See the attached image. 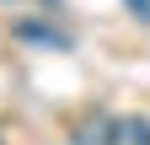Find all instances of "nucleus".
Wrapping results in <instances>:
<instances>
[{
  "instance_id": "1",
  "label": "nucleus",
  "mask_w": 150,
  "mask_h": 145,
  "mask_svg": "<svg viewBox=\"0 0 150 145\" xmlns=\"http://www.w3.org/2000/svg\"><path fill=\"white\" fill-rule=\"evenodd\" d=\"M107 145H150V118H112L107 124Z\"/></svg>"
},
{
  "instance_id": "2",
  "label": "nucleus",
  "mask_w": 150,
  "mask_h": 145,
  "mask_svg": "<svg viewBox=\"0 0 150 145\" xmlns=\"http://www.w3.org/2000/svg\"><path fill=\"white\" fill-rule=\"evenodd\" d=\"M129 6H134V11L145 16V22H150V0H129Z\"/></svg>"
}]
</instances>
